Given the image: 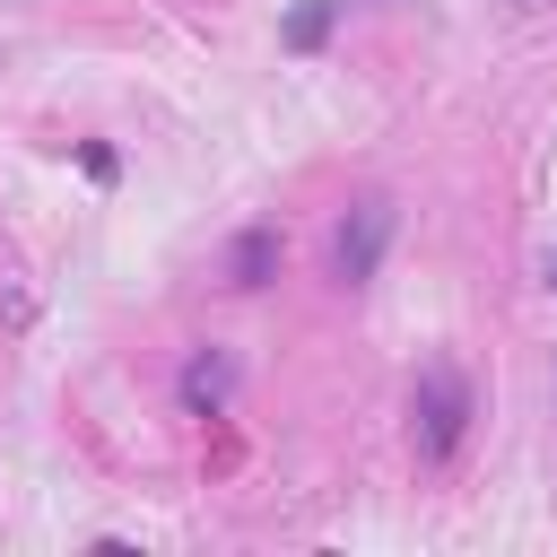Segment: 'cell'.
Listing matches in <instances>:
<instances>
[{
  "instance_id": "obj_2",
  "label": "cell",
  "mask_w": 557,
  "mask_h": 557,
  "mask_svg": "<svg viewBox=\"0 0 557 557\" xmlns=\"http://www.w3.org/2000/svg\"><path fill=\"white\" fill-rule=\"evenodd\" d=\"M392 235H400V200L392 191H366V200H348V218H339V235H331V287H374V270H383V252H392Z\"/></svg>"
},
{
  "instance_id": "obj_7",
  "label": "cell",
  "mask_w": 557,
  "mask_h": 557,
  "mask_svg": "<svg viewBox=\"0 0 557 557\" xmlns=\"http://www.w3.org/2000/svg\"><path fill=\"white\" fill-rule=\"evenodd\" d=\"M548 287H557V252H548Z\"/></svg>"
},
{
  "instance_id": "obj_4",
  "label": "cell",
  "mask_w": 557,
  "mask_h": 557,
  "mask_svg": "<svg viewBox=\"0 0 557 557\" xmlns=\"http://www.w3.org/2000/svg\"><path fill=\"white\" fill-rule=\"evenodd\" d=\"M278 252H287L278 226H244V235L226 244V287H235V296H261V287L278 278Z\"/></svg>"
},
{
  "instance_id": "obj_3",
  "label": "cell",
  "mask_w": 557,
  "mask_h": 557,
  "mask_svg": "<svg viewBox=\"0 0 557 557\" xmlns=\"http://www.w3.org/2000/svg\"><path fill=\"white\" fill-rule=\"evenodd\" d=\"M174 392H183L191 418H226V400H235V357H226V348H191Z\"/></svg>"
},
{
  "instance_id": "obj_6",
  "label": "cell",
  "mask_w": 557,
  "mask_h": 557,
  "mask_svg": "<svg viewBox=\"0 0 557 557\" xmlns=\"http://www.w3.org/2000/svg\"><path fill=\"white\" fill-rule=\"evenodd\" d=\"M78 165H87V174H96V183H113V174H122V157H113V148H104V139H87V148H78Z\"/></svg>"
},
{
  "instance_id": "obj_5",
  "label": "cell",
  "mask_w": 557,
  "mask_h": 557,
  "mask_svg": "<svg viewBox=\"0 0 557 557\" xmlns=\"http://www.w3.org/2000/svg\"><path fill=\"white\" fill-rule=\"evenodd\" d=\"M339 9H348V0H296V9L278 17V44H287V52H322L331 26H339Z\"/></svg>"
},
{
  "instance_id": "obj_1",
  "label": "cell",
  "mask_w": 557,
  "mask_h": 557,
  "mask_svg": "<svg viewBox=\"0 0 557 557\" xmlns=\"http://www.w3.org/2000/svg\"><path fill=\"white\" fill-rule=\"evenodd\" d=\"M470 418H479L470 374H461L453 357H426L418 383H409V435H418V453H426V461H453L461 435H470Z\"/></svg>"
}]
</instances>
